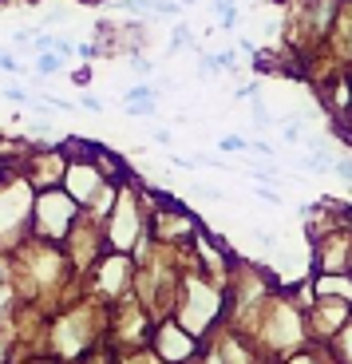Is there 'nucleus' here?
Segmentation results:
<instances>
[{
	"instance_id": "nucleus-4",
	"label": "nucleus",
	"mask_w": 352,
	"mask_h": 364,
	"mask_svg": "<svg viewBox=\"0 0 352 364\" xmlns=\"http://www.w3.org/2000/svg\"><path fill=\"white\" fill-rule=\"evenodd\" d=\"M333 171L341 174L344 182H352V163H348V159H341V163H333Z\"/></svg>"
},
{
	"instance_id": "nucleus-7",
	"label": "nucleus",
	"mask_w": 352,
	"mask_h": 364,
	"mask_svg": "<svg viewBox=\"0 0 352 364\" xmlns=\"http://www.w3.org/2000/svg\"><path fill=\"white\" fill-rule=\"evenodd\" d=\"M0 68L4 72H16V55H0Z\"/></svg>"
},
{
	"instance_id": "nucleus-3",
	"label": "nucleus",
	"mask_w": 352,
	"mask_h": 364,
	"mask_svg": "<svg viewBox=\"0 0 352 364\" xmlns=\"http://www.w3.org/2000/svg\"><path fill=\"white\" fill-rule=\"evenodd\" d=\"M218 146H222L226 155H234V151H245V146H250V143H245L242 135H226V139H222V143H218Z\"/></svg>"
},
{
	"instance_id": "nucleus-1",
	"label": "nucleus",
	"mask_w": 352,
	"mask_h": 364,
	"mask_svg": "<svg viewBox=\"0 0 352 364\" xmlns=\"http://www.w3.org/2000/svg\"><path fill=\"white\" fill-rule=\"evenodd\" d=\"M60 64H63V55H55V52H40V72L44 75H52V72H60Z\"/></svg>"
},
{
	"instance_id": "nucleus-5",
	"label": "nucleus",
	"mask_w": 352,
	"mask_h": 364,
	"mask_svg": "<svg viewBox=\"0 0 352 364\" xmlns=\"http://www.w3.org/2000/svg\"><path fill=\"white\" fill-rule=\"evenodd\" d=\"M131 68H135V72H151V60H143V55H131Z\"/></svg>"
},
{
	"instance_id": "nucleus-6",
	"label": "nucleus",
	"mask_w": 352,
	"mask_h": 364,
	"mask_svg": "<svg viewBox=\"0 0 352 364\" xmlns=\"http://www.w3.org/2000/svg\"><path fill=\"white\" fill-rule=\"evenodd\" d=\"M80 107L83 111H100V100H95V95H80Z\"/></svg>"
},
{
	"instance_id": "nucleus-2",
	"label": "nucleus",
	"mask_w": 352,
	"mask_h": 364,
	"mask_svg": "<svg viewBox=\"0 0 352 364\" xmlns=\"http://www.w3.org/2000/svg\"><path fill=\"white\" fill-rule=\"evenodd\" d=\"M186 44H190V28L178 24V28H174V36H171V52H182Z\"/></svg>"
},
{
	"instance_id": "nucleus-8",
	"label": "nucleus",
	"mask_w": 352,
	"mask_h": 364,
	"mask_svg": "<svg viewBox=\"0 0 352 364\" xmlns=\"http://www.w3.org/2000/svg\"><path fill=\"white\" fill-rule=\"evenodd\" d=\"M4 95H9V100H16V103H24V100H28L24 91H16V87H4Z\"/></svg>"
}]
</instances>
